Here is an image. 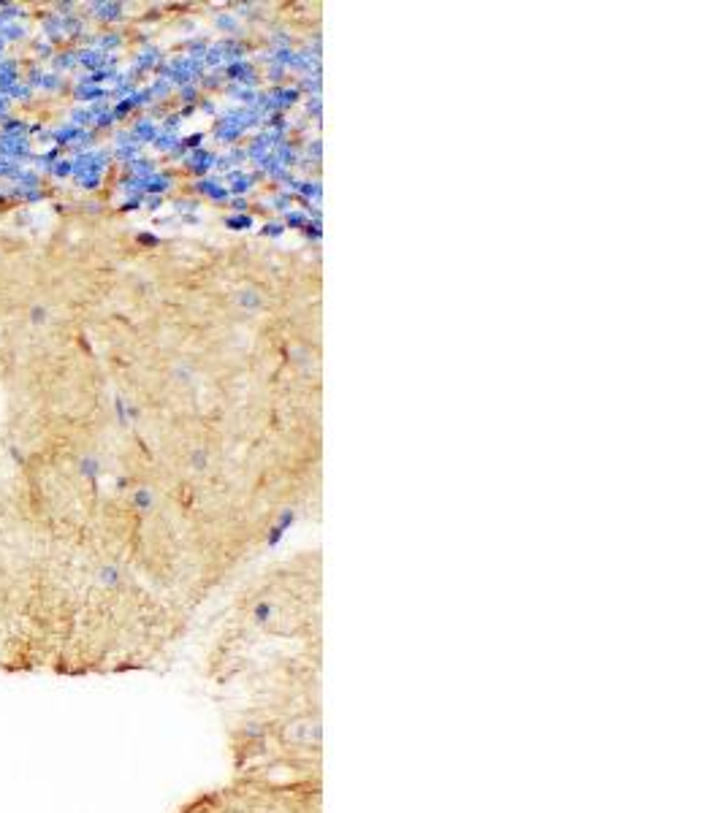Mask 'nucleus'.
<instances>
[{"label": "nucleus", "instance_id": "f257e3e1", "mask_svg": "<svg viewBox=\"0 0 724 813\" xmlns=\"http://www.w3.org/2000/svg\"><path fill=\"white\" fill-rule=\"evenodd\" d=\"M323 648L247 664L212 694L231 776L323 781Z\"/></svg>", "mask_w": 724, "mask_h": 813}, {"label": "nucleus", "instance_id": "f03ea898", "mask_svg": "<svg viewBox=\"0 0 724 813\" xmlns=\"http://www.w3.org/2000/svg\"><path fill=\"white\" fill-rule=\"evenodd\" d=\"M307 648H323L318 572H280L236 605L209 643L201 678L212 692L247 664Z\"/></svg>", "mask_w": 724, "mask_h": 813}, {"label": "nucleus", "instance_id": "7ed1b4c3", "mask_svg": "<svg viewBox=\"0 0 724 813\" xmlns=\"http://www.w3.org/2000/svg\"><path fill=\"white\" fill-rule=\"evenodd\" d=\"M177 813H323V781L228 776L190 797Z\"/></svg>", "mask_w": 724, "mask_h": 813}]
</instances>
